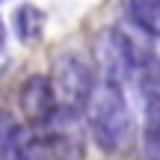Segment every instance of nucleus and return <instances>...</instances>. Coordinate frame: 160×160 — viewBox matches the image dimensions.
I'll list each match as a JSON object with an SVG mask.
<instances>
[{"mask_svg": "<svg viewBox=\"0 0 160 160\" xmlns=\"http://www.w3.org/2000/svg\"><path fill=\"white\" fill-rule=\"evenodd\" d=\"M86 110H89V128L98 148H104L107 154L128 151V145L133 142V113L128 107L125 86L101 80Z\"/></svg>", "mask_w": 160, "mask_h": 160, "instance_id": "nucleus-1", "label": "nucleus"}, {"mask_svg": "<svg viewBox=\"0 0 160 160\" xmlns=\"http://www.w3.org/2000/svg\"><path fill=\"white\" fill-rule=\"evenodd\" d=\"M53 95H57V107L65 113H77V110L89 107L92 92H95V71L80 53L68 51L59 53L53 62Z\"/></svg>", "mask_w": 160, "mask_h": 160, "instance_id": "nucleus-2", "label": "nucleus"}, {"mask_svg": "<svg viewBox=\"0 0 160 160\" xmlns=\"http://www.w3.org/2000/svg\"><path fill=\"white\" fill-rule=\"evenodd\" d=\"M18 107L27 116L30 125L42 128L57 116V95H53V83L45 74H30L18 89Z\"/></svg>", "mask_w": 160, "mask_h": 160, "instance_id": "nucleus-3", "label": "nucleus"}, {"mask_svg": "<svg viewBox=\"0 0 160 160\" xmlns=\"http://www.w3.org/2000/svg\"><path fill=\"white\" fill-rule=\"evenodd\" d=\"M48 27V15L45 9H39L36 3H21L15 12H12V30H15V39L24 42V45H33L45 36Z\"/></svg>", "mask_w": 160, "mask_h": 160, "instance_id": "nucleus-4", "label": "nucleus"}, {"mask_svg": "<svg viewBox=\"0 0 160 160\" xmlns=\"http://www.w3.org/2000/svg\"><path fill=\"white\" fill-rule=\"evenodd\" d=\"M128 15L148 39H160V0H128Z\"/></svg>", "mask_w": 160, "mask_h": 160, "instance_id": "nucleus-5", "label": "nucleus"}, {"mask_svg": "<svg viewBox=\"0 0 160 160\" xmlns=\"http://www.w3.org/2000/svg\"><path fill=\"white\" fill-rule=\"evenodd\" d=\"M133 83H137L142 101H160V57L148 53L133 71Z\"/></svg>", "mask_w": 160, "mask_h": 160, "instance_id": "nucleus-6", "label": "nucleus"}, {"mask_svg": "<svg viewBox=\"0 0 160 160\" xmlns=\"http://www.w3.org/2000/svg\"><path fill=\"white\" fill-rule=\"evenodd\" d=\"M21 125H18V119L12 113H6V110H0V160H6L12 148H15L18 137H21Z\"/></svg>", "mask_w": 160, "mask_h": 160, "instance_id": "nucleus-7", "label": "nucleus"}, {"mask_svg": "<svg viewBox=\"0 0 160 160\" xmlns=\"http://www.w3.org/2000/svg\"><path fill=\"white\" fill-rule=\"evenodd\" d=\"M142 137L151 148H160V101H145V122Z\"/></svg>", "mask_w": 160, "mask_h": 160, "instance_id": "nucleus-8", "label": "nucleus"}, {"mask_svg": "<svg viewBox=\"0 0 160 160\" xmlns=\"http://www.w3.org/2000/svg\"><path fill=\"white\" fill-rule=\"evenodd\" d=\"M6 51V24H3V18H0V53Z\"/></svg>", "mask_w": 160, "mask_h": 160, "instance_id": "nucleus-9", "label": "nucleus"}, {"mask_svg": "<svg viewBox=\"0 0 160 160\" xmlns=\"http://www.w3.org/2000/svg\"><path fill=\"white\" fill-rule=\"evenodd\" d=\"M0 3H3V0H0Z\"/></svg>", "mask_w": 160, "mask_h": 160, "instance_id": "nucleus-10", "label": "nucleus"}]
</instances>
